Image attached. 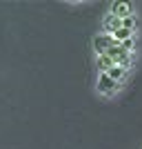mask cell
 Listing matches in <instances>:
<instances>
[{
	"label": "cell",
	"mask_w": 142,
	"mask_h": 149,
	"mask_svg": "<svg viewBox=\"0 0 142 149\" xmlns=\"http://www.w3.org/2000/svg\"><path fill=\"white\" fill-rule=\"evenodd\" d=\"M136 25H138L136 16H129V18H124V20H122V27H124L127 31H131V33H133V29H136Z\"/></svg>",
	"instance_id": "obj_9"
},
{
	"label": "cell",
	"mask_w": 142,
	"mask_h": 149,
	"mask_svg": "<svg viewBox=\"0 0 142 149\" xmlns=\"http://www.w3.org/2000/svg\"><path fill=\"white\" fill-rule=\"evenodd\" d=\"M107 76H109L111 80L120 82V80H124V78H127V69H124V67H118V65H116V67H111V71H109Z\"/></svg>",
	"instance_id": "obj_7"
},
{
	"label": "cell",
	"mask_w": 142,
	"mask_h": 149,
	"mask_svg": "<svg viewBox=\"0 0 142 149\" xmlns=\"http://www.w3.org/2000/svg\"><path fill=\"white\" fill-rule=\"evenodd\" d=\"M118 40L113 36H107V33H100V36L93 38V49H96V54L98 56H105L107 51L111 49V47H116Z\"/></svg>",
	"instance_id": "obj_2"
},
{
	"label": "cell",
	"mask_w": 142,
	"mask_h": 149,
	"mask_svg": "<svg viewBox=\"0 0 142 149\" xmlns=\"http://www.w3.org/2000/svg\"><path fill=\"white\" fill-rule=\"evenodd\" d=\"M111 13L116 16V18L124 20V18H129V16H133V5L127 2V0H116V2L111 5Z\"/></svg>",
	"instance_id": "obj_4"
},
{
	"label": "cell",
	"mask_w": 142,
	"mask_h": 149,
	"mask_svg": "<svg viewBox=\"0 0 142 149\" xmlns=\"http://www.w3.org/2000/svg\"><path fill=\"white\" fill-rule=\"evenodd\" d=\"M131 36H133V33H131V31H127L124 27H122V29H118L116 33H113V38H116L118 42H124V40H129Z\"/></svg>",
	"instance_id": "obj_8"
},
{
	"label": "cell",
	"mask_w": 142,
	"mask_h": 149,
	"mask_svg": "<svg viewBox=\"0 0 142 149\" xmlns=\"http://www.w3.org/2000/svg\"><path fill=\"white\" fill-rule=\"evenodd\" d=\"M96 65H98L100 74H109V71H111V67H116V65H113V60H111L109 56H98Z\"/></svg>",
	"instance_id": "obj_6"
},
{
	"label": "cell",
	"mask_w": 142,
	"mask_h": 149,
	"mask_svg": "<svg viewBox=\"0 0 142 149\" xmlns=\"http://www.w3.org/2000/svg\"><path fill=\"white\" fill-rule=\"evenodd\" d=\"M120 45H122V47H124L127 51H133V47H136V38L131 36L129 40H124V42H120Z\"/></svg>",
	"instance_id": "obj_10"
},
{
	"label": "cell",
	"mask_w": 142,
	"mask_h": 149,
	"mask_svg": "<svg viewBox=\"0 0 142 149\" xmlns=\"http://www.w3.org/2000/svg\"><path fill=\"white\" fill-rule=\"evenodd\" d=\"M105 56H109V58L113 60V65H118V67L129 69V65H131V51H127L120 42H118L116 47H111V49L107 51Z\"/></svg>",
	"instance_id": "obj_1"
},
{
	"label": "cell",
	"mask_w": 142,
	"mask_h": 149,
	"mask_svg": "<svg viewBox=\"0 0 142 149\" xmlns=\"http://www.w3.org/2000/svg\"><path fill=\"white\" fill-rule=\"evenodd\" d=\"M96 89H98V93H102V96H113V93L118 91V82L111 80L107 74H100V76H98V85H96Z\"/></svg>",
	"instance_id": "obj_3"
},
{
	"label": "cell",
	"mask_w": 142,
	"mask_h": 149,
	"mask_svg": "<svg viewBox=\"0 0 142 149\" xmlns=\"http://www.w3.org/2000/svg\"><path fill=\"white\" fill-rule=\"evenodd\" d=\"M102 29H105V33L107 36H113L118 29H122V20L120 18H116L113 13H107L105 16V20H102Z\"/></svg>",
	"instance_id": "obj_5"
}]
</instances>
